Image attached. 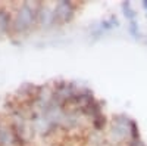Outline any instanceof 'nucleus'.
<instances>
[{"instance_id": "nucleus-1", "label": "nucleus", "mask_w": 147, "mask_h": 146, "mask_svg": "<svg viewBox=\"0 0 147 146\" xmlns=\"http://www.w3.org/2000/svg\"><path fill=\"white\" fill-rule=\"evenodd\" d=\"M113 127L110 130V139L113 142H124L127 139L129 133V126H131V120L125 115H118L113 118Z\"/></svg>"}, {"instance_id": "nucleus-2", "label": "nucleus", "mask_w": 147, "mask_h": 146, "mask_svg": "<svg viewBox=\"0 0 147 146\" xmlns=\"http://www.w3.org/2000/svg\"><path fill=\"white\" fill-rule=\"evenodd\" d=\"M35 14H37V10H35L30 3H25V5H24V6L18 10V14H16V18H15V22H13L15 30H16V31L27 30V28L31 25V22L34 21Z\"/></svg>"}, {"instance_id": "nucleus-3", "label": "nucleus", "mask_w": 147, "mask_h": 146, "mask_svg": "<svg viewBox=\"0 0 147 146\" xmlns=\"http://www.w3.org/2000/svg\"><path fill=\"white\" fill-rule=\"evenodd\" d=\"M72 16H74V7H72V5L69 2H60L56 6L55 14H53V18L62 21V22L69 21Z\"/></svg>"}, {"instance_id": "nucleus-4", "label": "nucleus", "mask_w": 147, "mask_h": 146, "mask_svg": "<svg viewBox=\"0 0 147 146\" xmlns=\"http://www.w3.org/2000/svg\"><path fill=\"white\" fill-rule=\"evenodd\" d=\"M122 10H124V15L131 21H136V12H134V9L131 7V3L129 2H124L122 3Z\"/></svg>"}, {"instance_id": "nucleus-5", "label": "nucleus", "mask_w": 147, "mask_h": 146, "mask_svg": "<svg viewBox=\"0 0 147 146\" xmlns=\"http://www.w3.org/2000/svg\"><path fill=\"white\" fill-rule=\"evenodd\" d=\"M7 25H9V16H7L6 12L0 10V30L5 31L7 28Z\"/></svg>"}, {"instance_id": "nucleus-6", "label": "nucleus", "mask_w": 147, "mask_h": 146, "mask_svg": "<svg viewBox=\"0 0 147 146\" xmlns=\"http://www.w3.org/2000/svg\"><path fill=\"white\" fill-rule=\"evenodd\" d=\"M128 28H129V33H131L132 37H134V39H138L140 34H138V25H137V22H136V21H131Z\"/></svg>"}, {"instance_id": "nucleus-7", "label": "nucleus", "mask_w": 147, "mask_h": 146, "mask_svg": "<svg viewBox=\"0 0 147 146\" xmlns=\"http://www.w3.org/2000/svg\"><path fill=\"white\" fill-rule=\"evenodd\" d=\"M129 133H131V137H132V139H138V127H137V123H136L134 120H131Z\"/></svg>"}, {"instance_id": "nucleus-8", "label": "nucleus", "mask_w": 147, "mask_h": 146, "mask_svg": "<svg viewBox=\"0 0 147 146\" xmlns=\"http://www.w3.org/2000/svg\"><path fill=\"white\" fill-rule=\"evenodd\" d=\"M128 146H146V145H144L143 140H140V139H132Z\"/></svg>"}, {"instance_id": "nucleus-9", "label": "nucleus", "mask_w": 147, "mask_h": 146, "mask_svg": "<svg viewBox=\"0 0 147 146\" xmlns=\"http://www.w3.org/2000/svg\"><path fill=\"white\" fill-rule=\"evenodd\" d=\"M143 6H144V9L147 10V0H146V2H143Z\"/></svg>"}]
</instances>
